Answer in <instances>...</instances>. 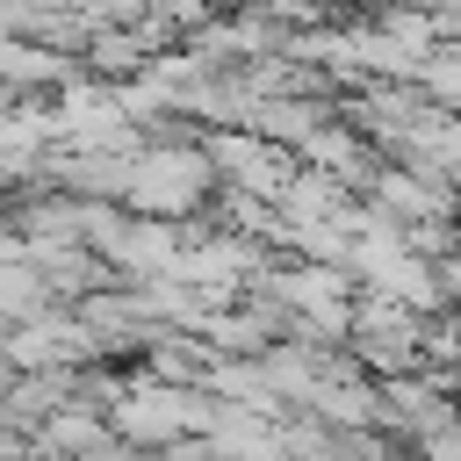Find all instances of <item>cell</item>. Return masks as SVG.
<instances>
[{
  "label": "cell",
  "mask_w": 461,
  "mask_h": 461,
  "mask_svg": "<svg viewBox=\"0 0 461 461\" xmlns=\"http://www.w3.org/2000/svg\"><path fill=\"white\" fill-rule=\"evenodd\" d=\"M209 187H216V166L194 144H158L122 166V202L144 216H187L194 202H209Z\"/></svg>",
  "instance_id": "1"
}]
</instances>
